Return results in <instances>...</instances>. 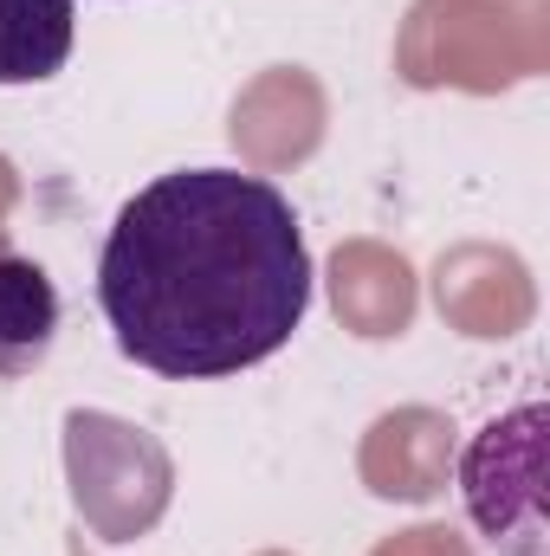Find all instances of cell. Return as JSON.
<instances>
[{"instance_id":"1","label":"cell","mask_w":550,"mask_h":556,"mask_svg":"<svg viewBox=\"0 0 550 556\" xmlns=\"http://www.w3.org/2000/svg\"><path fill=\"white\" fill-rule=\"evenodd\" d=\"M117 350L168 382H221L278 356L311 311V247L266 175L175 168L137 188L98 253Z\"/></svg>"},{"instance_id":"2","label":"cell","mask_w":550,"mask_h":556,"mask_svg":"<svg viewBox=\"0 0 550 556\" xmlns=\"http://www.w3.org/2000/svg\"><path fill=\"white\" fill-rule=\"evenodd\" d=\"M59 343V285L46 266L0 253V376H33Z\"/></svg>"},{"instance_id":"3","label":"cell","mask_w":550,"mask_h":556,"mask_svg":"<svg viewBox=\"0 0 550 556\" xmlns=\"http://www.w3.org/2000/svg\"><path fill=\"white\" fill-rule=\"evenodd\" d=\"M78 46V0H0V85H46Z\"/></svg>"}]
</instances>
